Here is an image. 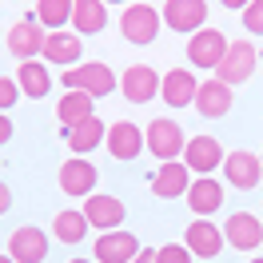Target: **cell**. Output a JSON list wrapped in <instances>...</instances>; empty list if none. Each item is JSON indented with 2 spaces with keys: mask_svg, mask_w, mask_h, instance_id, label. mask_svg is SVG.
<instances>
[{
  "mask_svg": "<svg viewBox=\"0 0 263 263\" xmlns=\"http://www.w3.org/2000/svg\"><path fill=\"white\" fill-rule=\"evenodd\" d=\"M60 84L68 88H76V92H88V96H112L116 88H120V80H116V72L104 60H84V64L68 68V72H60Z\"/></svg>",
  "mask_w": 263,
  "mask_h": 263,
  "instance_id": "6da1fadb",
  "label": "cell"
},
{
  "mask_svg": "<svg viewBox=\"0 0 263 263\" xmlns=\"http://www.w3.org/2000/svg\"><path fill=\"white\" fill-rule=\"evenodd\" d=\"M183 128L176 124V120H167V116H160V120H152L148 128H144V152H152L160 164H167V160H180L183 156Z\"/></svg>",
  "mask_w": 263,
  "mask_h": 263,
  "instance_id": "7a4b0ae2",
  "label": "cell"
},
{
  "mask_svg": "<svg viewBox=\"0 0 263 263\" xmlns=\"http://www.w3.org/2000/svg\"><path fill=\"white\" fill-rule=\"evenodd\" d=\"M255 64H259V52H255V44L251 40H231L228 52H223V60H219V68H215V80L223 84H243L255 76Z\"/></svg>",
  "mask_w": 263,
  "mask_h": 263,
  "instance_id": "3957f363",
  "label": "cell"
},
{
  "mask_svg": "<svg viewBox=\"0 0 263 263\" xmlns=\"http://www.w3.org/2000/svg\"><path fill=\"white\" fill-rule=\"evenodd\" d=\"M160 20H164L172 32L192 36L199 28H208V0H167Z\"/></svg>",
  "mask_w": 263,
  "mask_h": 263,
  "instance_id": "277c9868",
  "label": "cell"
},
{
  "mask_svg": "<svg viewBox=\"0 0 263 263\" xmlns=\"http://www.w3.org/2000/svg\"><path fill=\"white\" fill-rule=\"evenodd\" d=\"M223 52H228V36L219 28H199V32L187 36V60L196 68H203V72H215Z\"/></svg>",
  "mask_w": 263,
  "mask_h": 263,
  "instance_id": "5b68a950",
  "label": "cell"
},
{
  "mask_svg": "<svg viewBox=\"0 0 263 263\" xmlns=\"http://www.w3.org/2000/svg\"><path fill=\"white\" fill-rule=\"evenodd\" d=\"M160 12L152 8V4H128L124 8V16H120V32H124V40H132V44H152L156 36H160Z\"/></svg>",
  "mask_w": 263,
  "mask_h": 263,
  "instance_id": "8992f818",
  "label": "cell"
},
{
  "mask_svg": "<svg viewBox=\"0 0 263 263\" xmlns=\"http://www.w3.org/2000/svg\"><path fill=\"white\" fill-rule=\"evenodd\" d=\"M223 144L215 140V136H192L187 144H183V164L192 176H212L215 167H223Z\"/></svg>",
  "mask_w": 263,
  "mask_h": 263,
  "instance_id": "52a82bcc",
  "label": "cell"
},
{
  "mask_svg": "<svg viewBox=\"0 0 263 263\" xmlns=\"http://www.w3.org/2000/svg\"><path fill=\"white\" fill-rule=\"evenodd\" d=\"M223 176H228V183L235 192H251V187H259V180H263V160L255 152L235 148V152L223 156Z\"/></svg>",
  "mask_w": 263,
  "mask_h": 263,
  "instance_id": "ba28073f",
  "label": "cell"
},
{
  "mask_svg": "<svg viewBox=\"0 0 263 263\" xmlns=\"http://www.w3.org/2000/svg\"><path fill=\"white\" fill-rule=\"evenodd\" d=\"M44 24L36 16L28 20H16L12 28H8V36H4V44H8V52L16 56V60H36L40 52H44Z\"/></svg>",
  "mask_w": 263,
  "mask_h": 263,
  "instance_id": "9c48e42d",
  "label": "cell"
},
{
  "mask_svg": "<svg viewBox=\"0 0 263 263\" xmlns=\"http://www.w3.org/2000/svg\"><path fill=\"white\" fill-rule=\"evenodd\" d=\"M56 183H60V192H64V196L88 199L92 192H96V164H88L84 156H72V160H64V164H60Z\"/></svg>",
  "mask_w": 263,
  "mask_h": 263,
  "instance_id": "30bf717a",
  "label": "cell"
},
{
  "mask_svg": "<svg viewBox=\"0 0 263 263\" xmlns=\"http://www.w3.org/2000/svg\"><path fill=\"white\" fill-rule=\"evenodd\" d=\"M148 187H152L156 199H180V196H187V187H192V172H187L183 160H167V164H160L152 172Z\"/></svg>",
  "mask_w": 263,
  "mask_h": 263,
  "instance_id": "8fae6325",
  "label": "cell"
},
{
  "mask_svg": "<svg viewBox=\"0 0 263 263\" xmlns=\"http://www.w3.org/2000/svg\"><path fill=\"white\" fill-rule=\"evenodd\" d=\"M104 144H108V156L120 160V164H132V160H140V152H144V128H136L132 120H116L108 136H104Z\"/></svg>",
  "mask_w": 263,
  "mask_h": 263,
  "instance_id": "7c38bea8",
  "label": "cell"
},
{
  "mask_svg": "<svg viewBox=\"0 0 263 263\" xmlns=\"http://www.w3.org/2000/svg\"><path fill=\"white\" fill-rule=\"evenodd\" d=\"M223 243H228V239H223V228H215L212 219H199V215L187 223V231H183V247H187L196 259H215V255L223 251Z\"/></svg>",
  "mask_w": 263,
  "mask_h": 263,
  "instance_id": "4fadbf2b",
  "label": "cell"
},
{
  "mask_svg": "<svg viewBox=\"0 0 263 263\" xmlns=\"http://www.w3.org/2000/svg\"><path fill=\"white\" fill-rule=\"evenodd\" d=\"M223 239L235 251H255V247H263V219L251 212H231L223 223Z\"/></svg>",
  "mask_w": 263,
  "mask_h": 263,
  "instance_id": "5bb4252c",
  "label": "cell"
},
{
  "mask_svg": "<svg viewBox=\"0 0 263 263\" xmlns=\"http://www.w3.org/2000/svg\"><path fill=\"white\" fill-rule=\"evenodd\" d=\"M160 72L148 64H132L124 76H120V92H124V100L128 104H148V100L160 96Z\"/></svg>",
  "mask_w": 263,
  "mask_h": 263,
  "instance_id": "9a60e30c",
  "label": "cell"
},
{
  "mask_svg": "<svg viewBox=\"0 0 263 263\" xmlns=\"http://www.w3.org/2000/svg\"><path fill=\"white\" fill-rule=\"evenodd\" d=\"M80 212H84V219H88L96 231H116L120 223H124V215H128L124 203H120L116 196H108V192H92V196L84 199Z\"/></svg>",
  "mask_w": 263,
  "mask_h": 263,
  "instance_id": "2e32d148",
  "label": "cell"
},
{
  "mask_svg": "<svg viewBox=\"0 0 263 263\" xmlns=\"http://www.w3.org/2000/svg\"><path fill=\"white\" fill-rule=\"evenodd\" d=\"M44 64H60V68H76L84 56V40L68 28H56V32L44 36Z\"/></svg>",
  "mask_w": 263,
  "mask_h": 263,
  "instance_id": "e0dca14e",
  "label": "cell"
},
{
  "mask_svg": "<svg viewBox=\"0 0 263 263\" xmlns=\"http://www.w3.org/2000/svg\"><path fill=\"white\" fill-rule=\"evenodd\" d=\"M8 255L16 263H44L48 259V235L32 223H24V228L12 231V239H8Z\"/></svg>",
  "mask_w": 263,
  "mask_h": 263,
  "instance_id": "ac0fdd59",
  "label": "cell"
},
{
  "mask_svg": "<svg viewBox=\"0 0 263 263\" xmlns=\"http://www.w3.org/2000/svg\"><path fill=\"white\" fill-rule=\"evenodd\" d=\"M183 199H187V208H192V215H199V219H208V215H215L219 208H223V183L215 180V176H196Z\"/></svg>",
  "mask_w": 263,
  "mask_h": 263,
  "instance_id": "d6986e66",
  "label": "cell"
},
{
  "mask_svg": "<svg viewBox=\"0 0 263 263\" xmlns=\"http://www.w3.org/2000/svg\"><path fill=\"white\" fill-rule=\"evenodd\" d=\"M231 84H223V80H199V88H196V108L199 116H208V120H219V116H228L231 112Z\"/></svg>",
  "mask_w": 263,
  "mask_h": 263,
  "instance_id": "ffe728a7",
  "label": "cell"
},
{
  "mask_svg": "<svg viewBox=\"0 0 263 263\" xmlns=\"http://www.w3.org/2000/svg\"><path fill=\"white\" fill-rule=\"evenodd\" d=\"M196 88H199V80L187 68H167V76L160 80V96H164L167 108H192L196 104Z\"/></svg>",
  "mask_w": 263,
  "mask_h": 263,
  "instance_id": "44dd1931",
  "label": "cell"
},
{
  "mask_svg": "<svg viewBox=\"0 0 263 263\" xmlns=\"http://www.w3.org/2000/svg\"><path fill=\"white\" fill-rule=\"evenodd\" d=\"M108 28V4L104 0H72V32L100 36Z\"/></svg>",
  "mask_w": 263,
  "mask_h": 263,
  "instance_id": "7402d4cb",
  "label": "cell"
},
{
  "mask_svg": "<svg viewBox=\"0 0 263 263\" xmlns=\"http://www.w3.org/2000/svg\"><path fill=\"white\" fill-rule=\"evenodd\" d=\"M136 251H140V243L132 231H104L96 239V263H132Z\"/></svg>",
  "mask_w": 263,
  "mask_h": 263,
  "instance_id": "603a6c76",
  "label": "cell"
},
{
  "mask_svg": "<svg viewBox=\"0 0 263 263\" xmlns=\"http://www.w3.org/2000/svg\"><path fill=\"white\" fill-rule=\"evenodd\" d=\"M104 120L100 116H88V120H80V124H72V128H64V140L68 148H72V156H88L92 148H100L104 144Z\"/></svg>",
  "mask_w": 263,
  "mask_h": 263,
  "instance_id": "cb8c5ba5",
  "label": "cell"
},
{
  "mask_svg": "<svg viewBox=\"0 0 263 263\" xmlns=\"http://www.w3.org/2000/svg\"><path fill=\"white\" fill-rule=\"evenodd\" d=\"M16 84H20V96L28 100H44L52 92V72L40 60H20L16 68Z\"/></svg>",
  "mask_w": 263,
  "mask_h": 263,
  "instance_id": "d4e9b609",
  "label": "cell"
},
{
  "mask_svg": "<svg viewBox=\"0 0 263 263\" xmlns=\"http://www.w3.org/2000/svg\"><path fill=\"white\" fill-rule=\"evenodd\" d=\"M56 116H60L64 128H72V124H80V120H88V116H96V96L68 88L64 96H60V104H56Z\"/></svg>",
  "mask_w": 263,
  "mask_h": 263,
  "instance_id": "484cf974",
  "label": "cell"
},
{
  "mask_svg": "<svg viewBox=\"0 0 263 263\" xmlns=\"http://www.w3.org/2000/svg\"><path fill=\"white\" fill-rule=\"evenodd\" d=\"M88 219H84V212H56V219H52V235L60 239V243H80L84 235H88Z\"/></svg>",
  "mask_w": 263,
  "mask_h": 263,
  "instance_id": "4316f807",
  "label": "cell"
},
{
  "mask_svg": "<svg viewBox=\"0 0 263 263\" xmlns=\"http://www.w3.org/2000/svg\"><path fill=\"white\" fill-rule=\"evenodd\" d=\"M36 20H40L48 32L72 24V0H36Z\"/></svg>",
  "mask_w": 263,
  "mask_h": 263,
  "instance_id": "83f0119b",
  "label": "cell"
},
{
  "mask_svg": "<svg viewBox=\"0 0 263 263\" xmlns=\"http://www.w3.org/2000/svg\"><path fill=\"white\" fill-rule=\"evenodd\" d=\"M196 255L187 251L183 243H164V247H156V263H192Z\"/></svg>",
  "mask_w": 263,
  "mask_h": 263,
  "instance_id": "f1b7e54d",
  "label": "cell"
},
{
  "mask_svg": "<svg viewBox=\"0 0 263 263\" xmlns=\"http://www.w3.org/2000/svg\"><path fill=\"white\" fill-rule=\"evenodd\" d=\"M243 28L251 36H263V0H251L243 8Z\"/></svg>",
  "mask_w": 263,
  "mask_h": 263,
  "instance_id": "f546056e",
  "label": "cell"
},
{
  "mask_svg": "<svg viewBox=\"0 0 263 263\" xmlns=\"http://www.w3.org/2000/svg\"><path fill=\"white\" fill-rule=\"evenodd\" d=\"M16 100H20V84H16V76H0V112H8Z\"/></svg>",
  "mask_w": 263,
  "mask_h": 263,
  "instance_id": "4dcf8cb0",
  "label": "cell"
},
{
  "mask_svg": "<svg viewBox=\"0 0 263 263\" xmlns=\"http://www.w3.org/2000/svg\"><path fill=\"white\" fill-rule=\"evenodd\" d=\"M12 140V120H8V112H0V144H8Z\"/></svg>",
  "mask_w": 263,
  "mask_h": 263,
  "instance_id": "1f68e13d",
  "label": "cell"
},
{
  "mask_svg": "<svg viewBox=\"0 0 263 263\" xmlns=\"http://www.w3.org/2000/svg\"><path fill=\"white\" fill-rule=\"evenodd\" d=\"M8 208H12V192H8V183L0 180V215L8 212Z\"/></svg>",
  "mask_w": 263,
  "mask_h": 263,
  "instance_id": "d6a6232c",
  "label": "cell"
},
{
  "mask_svg": "<svg viewBox=\"0 0 263 263\" xmlns=\"http://www.w3.org/2000/svg\"><path fill=\"white\" fill-rule=\"evenodd\" d=\"M132 263H156V247H140V251H136V259Z\"/></svg>",
  "mask_w": 263,
  "mask_h": 263,
  "instance_id": "836d02e7",
  "label": "cell"
},
{
  "mask_svg": "<svg viewBox=\"0 0 263 263\" xmlns=\"http://www.w3.org/2000/svg\"><path fill=\"white\" fill-rule=\"evenodd\" d=\"M219 4H223L228 12H231V8H239V12H243V8H247V4H251V0H219Z\"/></svg>",
  "mask_w": 263,
  "mask_h": 263,
  "instance_id": "e575fe53",
  "label": "cell"
},
{
  "mask_svg": "<svg viewBox=\"0 0 263 263\" xmlns=\"http://www.w3.org/2000/svg\"><path fill=\"white\" fill-rule=\"evenodd\" d=\"M0 263H16V259H12V255H0Z\"/></svg>",
  "mask_w": 263,
  "mask_h": 263,
  "instance_id": "d590c367",
  "label": "cell"
},
{
  "mask_svg": "<svg viewBox=\"0 0 263 263\" xmlns=\"http://www.w3.org/2000/svg\"><path fill=\"white\" fill-rule=\"evenodd\" d=\"M104 4H128V0H104Z\"/></svg>",
  "mask_w": 263,
  "mask_h": 263,
  "instance_id": "8d00e7d4",
  "label": "cell"
},
{
  "mask_svg": "<svg viewBox=\"0 0 263 263\" xmlns=\"http://www.w3.org/2000/svg\"><path fill=\"white\" fill-rule=\"evenodd\" d=\"M247 263H263V255H255V259H247Z\"/></svg>",
  "mask_w": 263,
  "mask_h": 263,
  "instance_id": "74e56055",
  "label": "cell"
},
{
  "mask_svg": "<svg viewBox=\"0 0 263 263\" xmlns=\"http://www.w3.org/2000/svg\"><path fill=\"white\" fill-rule=\"evenodd\" d=\"M68 263H92V259H68Z\"/></svg>",
  "mask_w": 263,
  "mask_h": 263,
  "instance_id": "f35d334b",
  "label": "cell"
},
{
  "mask_svg": "<svg viewBox=\"0 0 263 263\" xmlns=\"http://www.w3.org/2000/svg\"><path fill=\"white\" fill-rule=\"evenodd\" d=\"M259 160H263V156H259Z\"/></svg>",
  "mask_w": 263,
  "mask_h": 263,
  "instance_id": "ab89813d",
  "label": "cell"
}]
</instances>
